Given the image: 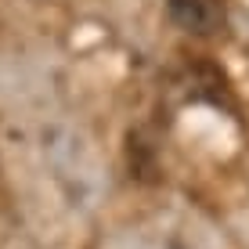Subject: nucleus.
<instances>
[{
	"instance_id": "1",
	"label": "nucleus",
	"mask_w": 249,
	"mask_h": 249,
	"mask_svg": "<svg viewBox=\"0 0 249 249\" xmlns=\"http://www.w3.org/2000/svg\"><path fill=\"white\" fill-rule=\"evenodd\" d=\"M174 18L192 33H213L220 22V4L217 0H170Z\"/></svg>"
}]
</instances>
